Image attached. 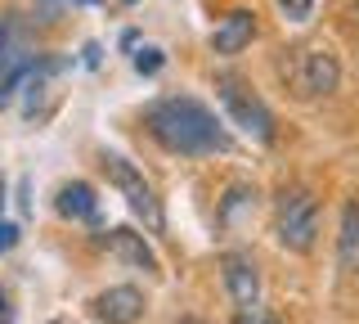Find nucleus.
I'll return each instance as SVG.
<instances>
[{
	"label": "nucleus",
	"instance_id": "16",
	"mask_svg": "<svg viewBox=\"0 0 359 324\" xmlns=\"http://www.w3.org/2000/svg\"><path fill=\"white\" fill-rule=\"evenodd\" d=\"M18 243V226H9V221H0V252H9Z\"/></svg>",
	"mask_w": 359,
	"mask_h": 324
},
{
	"label": "nucleus",
	"instance_id": "5",
	"mask_svg": "<svg viewBox=\"0 0 359 324\" xmlns=\"http://www.w3.org/2000/svg\"><path fill=\"white\" fill-rule=\"evenodd\" d=\"M220 104L229 108V117L238 122V127H243L252 140H261V144L274 140V113H269V108H265L252 91H243L233 77H224V82H220Z\"/></svg>",
	"mask_w": 359,
	"mask_h": 324
},
{
	"label": "nucleus",
	"instance_id": "6",
	"mask_svg": "<svg viewBox=\"0 0 359 324\" xmlns=\"http://www.w3.org/2000/svg\"><path fill=\"white\" fill-rule=\"evenodd\" d=\"M90 316L99 324H135L144 316V293L135 284H117V288H104L95 302H90Z\"/></svg>",
	"mask_w": 359,
	"mask_h": 324
},
{
	"label": "nucleus",
	"instance_id": "12",
	"mask_svg": "<svg viewBox=\"0 0 359 324\" xmlns=\"http://www.w3.org/2000/svg\"><path fill=\"white\" fill-rule=\"evenodd\" d=\"M337 266L346 275H359V203L341 207V234H337Z\"/></svg>",
	"mask_w": 359,
	"mask_h": 324
},
{
	"label": "nucleus",
	"instance_id": "1",
	"mask_svg": "<svg viewBox=\"0 0 359 324\" xmlns=\"http://www.w3.org/2000/svg\"><path fill=\"white\" fill-rule=\"evenodd\" d=\"M149 131L166 153H180V158H211L233 149L220 117L194 95H166L149 104Z\"/></svg>",
	"mask_w": 359,
	"mask_h": 324
},
{
	"label": "nucleus",
	"instance_id": "11",
	"mask_svg": "<svg viewBox=\"0 0 359 324\" xmlns=\"http://www.w3.org/2000/svg\"><path fill=\"white\" fill-rule=\"evenodd\" d=\"M54 207H59V216H63V221H95L99 198H95V189H90L86 181H72V185H63V189H59Z\"/></svg>",
	"mask_w": 359,
	"mask_h": 324
},
{
	"label": "nucleus",
	"instance_id": "3",
	"mask_svg": "<svg viewBox=\"0 0 359 324\" xmlns=\"http://www.w3.org/2000/svg\"><path fill=\"white\" fill-rule=\"evenodd\" d=\"M104 171H108V181L126 194V203L135 216H144V226H149L153 234L166 226V216H162V203H157V194H153V185L144 181L140 171L126 162V158H117V153H104Z\"/></svg>",
	"mask_w": 359,
	"mask_h": 324
},
{
	"label": "nucleus",
	"instance_id": "2",
	"mask_svg": "<svg viewBox=\"0 0 359 324\" xmlns=\"http://www.w3.org/2000/svg\"><path fill=\"white\" fill-rule=\"evenodd\" d=\"M274 234L287 252H310L319 239V198L310 189H283L274 207Z\"/></svg>",
	"mask_w": 359,
	"mask_h": 324
},
{
	"label": "nucleus",
	"instance_id": "14",
	"mask_svg": "<svg viewBox=\"0 0 359 324\" xmlns=\"http://www.w3.org/2000/svg\"><path fill=\"white\" fill-rule=\"evenodd\" d=\"M278 14L292 23H310L314 18V0H278Z\"/></svg>",
	"mask_w": 359,
	"mask_h": 324
},
{
	"label": "nucleus",
	"instance_id": "18",
	"mask_svg": "<svg viewBox=\"0 0 359 324\" xmlns=\"http://www.w3.org/2000/svg\"><path fill=\"white\" fill-rule=\"evenodd\" d=\"M72 5H99V0H72Z\"/></svg>",
	"mask_w": 359,
	"mask_h": 324
},
{
	"label": "nucleus",
	"instance_id": "8",
	"mask_svg": "<svg viewBox=\"0 0 359 324\" xmlns=\"http://www.w3.org/2000/svg\"><path fill=\"white\" fill-rule=\"evenodd\" d=\"M252 41H256V14H252V9H233V14H224L216 23V32H211V50H216V54H243Z\"/></svg>",
	"mask_w": 359,
	"mask_h": 324
},
{
	"label": "nucleus",
	"instance_id": "20",
	"mask_svg": "<svg viewBox=\"0 0 359 324\" xmlns=\"http://www.w3.org/2000/svg\"><path fill=\"white\" fill-rule=\"evenodd\" d=\"M121 5H140V0H121Z\"/></svg>",
	"mask_w": 359,
	"mask_h": 324
},
{
	"label": "nucleus",
	"instance_id": "17",
	"mask_svg": "<svg viewBox=\"0 0 359 324\" xmlns=\"http://www.w3.org/2000/svg\"><path fill=\"white\" fill-rule=\"evenodd\" d=\"M175 324H207V320H198V316H184V320H175Z\"/></svg>",
	"mask_w": 359,
	"mask_h": 324
},
{
	"label": "nucleus",
	"instance_id": "10",
	"mask_svg": "<svg viewBox=\"0 0 359 324\" xmlns=\"http://www.w3.org/2000/svg\"><path fill=\"white\" fill-rule=\"evenodd\" d=\"M104 248L117 257V261H126V266H135V271H149V275H157V252L144 243V234H135V230H108V239H104Z\"/></svg>",
	"mask_w": 359,
	"mask_h": 324
},
{
	"label": "nucleus",
	"instance_id": "19",
	"mask_svg": "<svg viewBox=\"0 0 359 324\" xmlns=\"http://www.w3.org/2000/svg\"><path fill=\"white\" fill-rule=\"evenodd\" d=\"M0 320H5V293H0Z\"/></svg>",
	"mask_w": 359,
	"mask_h": 324
},
{
	"label": "nucleus",
	"instance_id": "4",
	"mask_svg": "<svg viewBox=\"0 0 359 324\" xmlns=\"http://www.w3.org/2000/svg\"><path fill=\"white\" fill-rule=\"evenodd\" d=\"M337 82H341V68H337V59L323 46L292 50V86H297V95H306V99L332 95Z\"/></svg>",
	"mask_w": 359,
	"mask_h": 324
},
{
	"label": "nucleus",
	"instance_id": "13",
	"mask_svg": "<svg viewBox=\"0 0 359 324\" xmlns=\"http://www.w3.org/2000/svg\"><path fill=\"white\" fill-rule=\"evenodd\" d=\"M162 68H166V54L157 46H140V50H135V72H140V77H157Z\"/></svg>",
	"mask_w": 359,
	"mask_h": 324
},
{
	"label": "nucleus",
	"instance_id": "7",
	"mask_svg": "<svg viewBox=\"0 0 359 324\" xmlns=\"http://www.w3.org/2000/svg\"><path fill=\"white\" fill-rule=\"evenodd\" d=\"M220 271H224V288H229L233 306H252V302H261V271H256V261L247 252H224Z\"/></svg>",
	"mask_w": 359,
	"mask_h": 324
},
{
	"label": "nucleus",
	"instance_id": "9",
	"mask_svg": "<svg viewBox=\"0 0 359 324\" xmlns=\"http://www.w3.org/2000/svg\"><path fill=\"white\" fill-rule=\"evenodd\" d=\"M27 54L18 50V37H14V27L0 18V108L9 104V95H14V86L27 77Z\"/></svg>",
	"mask_w": 359,
	"mask_h": 324
},
{
	"label": "nucleus",
	"instance_id": "15",
	"mask_svg": "<svg viewBox=\"0 0 359 324\" xmlns=\"http://www.w3.org/2000/svg\"><path fill=\"white\" fill-rule=\"evenodd\" d=\"M233 324H278L269 311L261 306V302H252V306H238V316H233Z\"/></svg>",
	"mask_w": 359,
	"mask_h": 324
}]
</instances>
